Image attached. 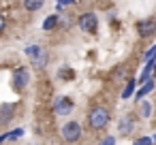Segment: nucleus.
Here are the masks:
<instances>
[{"label":"nucleus","instance_id":"f257e3e1","mask_svg":"<svg viewBox=\"0 0 156 145\" xmlns=\"http://www.w3.org/2000/svg\"><path fill=\"white\" fill-rule=\"evenodd\" d=\"M88 124L92 130H103L109 124V109L105 107H92L88 113Z\"/></svg>","mask_w":156,"mask_h":145},{"label":"nucleus","instance_id":"f03ea898","mask_svg":"<svg viewBox=\"0 0 156 145\" xmlns=\"http://www.w3.org/2000/svg\"><path fill=\"white\" fill-rule=\"evenodd\" d=\"M26 54H28V58H30V62H32V66L34 68H45L47 66V51L43 49V47H39V45H30V47H26Z\"/></svg>","mask_w":156,"mask_h":145},{"label":"nucleus","instance_id":"7ed1b4c3","mask_svg":"<svg viewBox=\"0 0 156 145\" xmlns=\"http://www.w3.org/2000/svg\"><path fill=\"white\" fill-rule=\"evenodd\" d=\"M60 132H62V139L66 143H75L81 139V124L79 122H66Z\"/></svg>","mask_w":156,"mask_h":145},{"label":"nucleus","instance_id":"20e7f679","mask_svg":"<svg viewBox=\"0 0 156 145\" xmlns=\"http://www.w3.org/2000/svg\"><path fill=\"white\" fill-rule=\"evenodd\" d=\"M28 81H30V71H28L26 66H20V68L13 71V88H15L17 92H22V90L28 85Z\"/></svg>","mask_w":156,"mask_h":145},{"label":"nucleus","instance_id":"39448f33","mask_svg":"<svg viewBox=\"0 0 156 145\" xmlns=\"http://www.w3.org/2000/svg\"><path fill=\"white\" fill-rule=\"evenodd\" d=\"M79 28H81L83 32H96V28H98L96 15H94V13H83V15L79 17Z\"/></svg>","mask_w":156,"mask_h":145},{"label":"nucleus","instance_id":"423d86ee","mask_svg":"<svg viewBox=\"0 0 156 145\" xmlns=\"http://www.w3.org/2000/svg\"><path fill=\"white\" fill-rule=\"evenodd\" d=\"M137 32H139V36H143V39L154 36V34H156V19H143V22H139V24H137Z\"/></svg>","mask_w":156,"mask_h":145},{"label":"nucleus","instance_id":"0eeeda50","mask_svg":"<svg viewBox=\"0 0 156 145\" xmlns=\"http://www.w3.org/2000/svg\"><path fill=\"white\" fill-rule=\"evenodd\" d=\"M133 128H135V119H133V115H124V117L118 122V132H120L122 136L130 134V132H133Z\"/></svg>","mask_w":156,"mask_h":145},{"label":"nucleus","instance_id":"6e6552de","mask_svg":"<svg viewBox=\"0 0 156 145\" xmlns=\"http://www.w3.org/2000/svg\"><path fill=\"white\" fill-rule=\"evenodd\" d=\"M13 115H15V105H2L0 107V124L11 122Z\"/></svg>","mask_w":156,"mask_h":145},{"label":"nucleus","instance_id":"1a4fd4ad","mask_svg":"<svg viewBox=\"0 0 156 145\" xmlns=\"http://www.w3.org/2000/svg\"><path fill=\"white\" fill-rule=\"evenodd\" d=\"M56 111H58V115H69L73 111V102L69 98H58L56 100Z\"/></svg>","mask_w":156,"mask_h":145},{"label":"nucleus","instance_id":"9d476101","mask_svg":"<svg viewBox=\"0 0 156 145\" xmlns=\"http://www.w3.org/2000/svg\"><path fill=\"white\" fill-rule=\"evenodd\" d=\"M45 0H24V9L26 11H39L43 7Z\"/></svg>","mask_w":156,"mask_h":145},{"label":"nucleus","instance_id":"9b49d317","mask_svg":"<svg viewBox=\"0 0 156 145\" xmlns=\"http://www.w3.org/2000/svg\"><path fill=\"white\" fill-rule=\"evenodd\" d=\"M56 24H58V13H56V15H49V17L43 22V30H54Z\"/></svg>","mask_w":156,"mask_h":145},{"label":"nucleus","instance_id":"f8f14e48","mask_svg":"<svg viewBox=\"0 0 156 145\" xmlns=\"http://www.w3.org/2000/svg\"><path fill=\"white\" fill-rule=\"evenodd\" d=\"M152 88H154V83H152V79H147V81H145V85H143V88L137 92V100H141V98H143V96H145V94H147Z\"/></svg>","mask_w":156,"mask_h":145},{"label":"nucleus","instance_id":"ddd939ff","mask_svg":"<svg viewBox=\"0 0 156 145\" xmlns=\"http://www.w3.org/2000/svg\"><path fill=\"white\" fill-rule=\"evenodd\" d=\"M20 136H24V128H15V130H11V132L5 134L7 141H15V139H20Z\"/></svg>","mask_w":156,"mask_h":145},{"label":"nucleus","instance_id":"4468645a","mask_svg":"<svg viewBox=\"0 0 156 145\" xmlns=\"http://www.w3.org/2000/svg\"><path fill=\"white\" fill-rule=\"evenodd\" d=\"M133 90H135V81L128 79V83H126V88H124V92H122V98H128V96L133 94Z\"/></svg>","mask_w":156,"mask_h":145},{"label":"nucleus","instance_id":"2eb2a0df","mask_svg":"<svg viewBox=\"0 0 156 145\" xmlns=\"http://www.w3.org/2000/svg\"><path fill=\"white\" fill-rule=\"evenodd\" d=\"M154 58H156V45H154V47H152V49L145 54V58H143V60H145V62H152Z\"/></svg>","mask_w":156,"mask_h":145},{"label":"nucleus","instance_id":"dca6fc26","mask_svg":"<svg viewBox=\"0 0 156 145\" xmlns=\"http://www.w3.org/2000/svg\"><path fill=\"white\" fill-rule=\"evenodd\" d=\"M141 115H143V117H147V115H150V105H147V102H143V105H141Z\"/></svg>","mask_w":156,"mask_h":145},{"label":"nucleus","instance_id":"f3484780","mask_svg":"<svg viewBox=\"0 0 156 145\" xmlns=\"http://www.w3.org/2000/svg\"><path fill=\"white\" fill-rule=\"evenodd\" d=\"M5 26H7V19H5V15L0 13V34L5 32Z\"/></svg>","mask_w":156,"mask_h":145},{"label":"nucleus","instance_id":"a211bd4d","mask_svg":"<svg viewBox=\"0 0 156 145\" xmlns=\"http://www.w3.org/2000/svg\"><path fill=\"white\" fill-rule=\"evenodd\" d=\"M143 143H152L150 136H143V139H137V145H143Z\"/></svg>","mask_w":156,"mask_h":145},{"label":"nucleus","instance_id":"6ab92c4d","mask_svg":"<svg viewBox=\"0 0 156 145\" xmlns=\"http://www.w3.org/2000/svg\"><path fill=\"white\" fill-rule=\"evenodd\" d=\"M113 141H115V139H113V136H107V139H103V145H111V143H113Z\"/></svg>","mask_w":156,"mask_h":145},{"label":"nucleus","instance_id":"aec40b11","mask_svg":"<svg viewBox=\"0 0 156 145\" xmlns=\"http://www.w3.org/2000/svg\"><path fill=\"white\" fill-rule=\"evenodd\" d=\"M60 5H71V2H75V0H58Z\"/></svg>","mask_w":156,"mask_h":145},{"label":"nucleus","instance_id":"412c9836","mask_svg":"<svg viewBox=\"0 0 156 145\" xmlns=\"http://www.w3.org/2000/svg\"><path fill=\"white\" fill-rule=\"evenodd\" d=\"M2 141H7V139H5V134H0V143H2Z\"/></svg>","mask_w":156,"mask_h":145},{"label":"nucleus","instance_id":"4be33fe9","mask_svg":"<svg viewBox=\"0 0 156 145\" xmlns=\"http://www.w3.org/2000/svg\"><path fill=\"white\" fill-rule=\"evenodd\" d=\"M152 141H156V136H154V139H152Z\"/></svg>","mask_w":156,"mask_h":145}]
</instances>
